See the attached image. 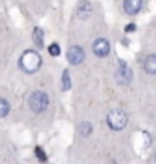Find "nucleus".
Segmentation results:
<instances>
[{"label": "nucleus", "mask_w": 156, "mask_h": 164, "mask_svg": "<svg viewBox=\"0 0 156 164\" xmlns=\"http://www.w3.org/2000/svg\"><path fill=\"white\" fill-rule=\"evenodd\" d=\"M144 70L150 75L156 73V55H149L144 61Z\"/></svg>", "instance_id": "nucleus-9"}, {"label": "nucleus", "mask_w": 156, "mask_h": 164, "mask_svg": "<svg viewBox=\"0 0 156 164\" xmlns=\"http://www.w3.org/2000/svg\"><path fill=\"white\" fill-rule=\"evenodd\" d=\"M91 3H82V5H79L77 6V9H76V15L80 18V20H86L89 15H91Z\"/></svg>", "instance_id": "nucleus-8"}, {"label": "nucleus", "mask_w": 156, "mask_h": 164, "mask_svg": "<svg viewBox=\"0 0 156 164\" xmlns=\"http://www.w3.org/2000/svg\"><path fill=\"white\" fill-rule=\"evenodd\" d=\"M48 53H50L52 56H59V55H61V47H59V44H56V43L50 44V47H48Z\"/></svg>", "instance_id": "nucleus-14"}, {"label": "nucleus", "mask_w": 156, "mask_h": 164, "mask_svg": "<svg viewBox=\"0 0 156 164\" xmlns=\"http://www.w3.org/2000/svg\"><path fill=\"white\" fill-rule=\"evenodd\" d=\"M109 128L114 129V131H121L127 125V114L123 111V109H112L108 113V117H106Z\"/></svg>", "instance_id": "nucleus-2"}, {"label": "nucleus", "mask_w": 156, "mask_h": 164, "mask_svg": "<svg viewBox=\"0 0 156 164\" xmlns=\"http://www.w3.org/2000/svg\"><path fill=\"white\" fill-rule=\"evenodd\" d=\"M123 8H124L126 14L135 15V14H138V12L141 11L143 2H141V0H126V2L123 3Z\"/></svg>", "instance_id": "nucleus-7"}, {"label": "nucleus", "mask_w": 156, "mask_h": 164, "mask_svg": "<svg viewBox=\"0 0 156 164\" xmlns=\"http://www.w3.org/2000/svg\"><path fill=\"white\" fill-rule=\"evenodd\" d=\"M35 155L36 158L41 161V163H44L46 160H47V157H46V153H44V151L41 149V147H35Z\"/></svg>", "instance_id": "nucleus-15"}, {"label": "nucleus", "mask_w": 156, "mask_h": 164, "mask_svg": "<svg viewBox=\"0 0 156 164\" xmlns=\"http://www.w3.org/2000/svg\"><path fill=\"white\" fill-rule=\"evenodd\" d=\"M67 59H68L70 64L77 65V64H80L85 59V52L79 46H73V47H70L68 52H67Z\"/></svg>", "instance_id": "nucleus-6"}, {"label": "nucleus", "mask_w": 156, "mask_h": 164, "mask_svg": "<svg viewBox=\"0 0 156 164\" xmlns=\"http://www.w3.org/2000/svg\"><path fill=\"white\" fill-rule=\"evenodd\" d=\"M48 105V96L44 91H35L29 97V106L34 113H43Z\"/></svg>", "instance_id": "nucleus-3"}, {"label": "nucleus", "mask_w": 156, "mask_h": 164, "mask_svg": "<svg viewBox=\"0 0 156 164\" xmlns=\"http://www.w3.org/2000/svg\"><path fill=\"white\" fill-rule=\"evenodd\" d=\"M135 29H136L135 24H129V26H126V32H132V31H135Z\"/></svg>", "instance_id": "nucleus-16"}, {"label": "nucleus", "mask_w": 156, "mask_h": 164, "mask_svg": "<svg viewBox=\"0 0 156 164\" xmlns=\"http://www.w3.org/2000/svg\"><path fill=\"white\" fill-rule=\"evenodd\" d=\"M91 132H93V125H91L89 122H82V123L79 125V134H80L82 137H88Z\"/></svg>", "instance_id": "nucleus-12"}, {"label": "nucleus", "mask_w": 156, "mask_h": 164, "mask_svg": "<svg viewBox=\"0 0 156 164\" xmlns=\"http://www.w3.org/2000/svg\"><path fill=\"white\" fill-rule=\"evenodd\" d=\"M61 88H62V91H67V90L71 88V79H70V73H68V70H64V73H62Z\"/></svg>", "instance_id": "nucleus-11"}, {"label": "nucleus", "mask_w": 156, "mask_h": 164, "mask_svg": "<svg viewBox=\"0 0 156 164\" xmlns=\"http://www.w3.org/2000/svg\"><path fill=\"white\" fill-rule=\"evenodd\" d=\"M32 40H34V43H35L38 47H43V46H44V34H43V31H41L39 27H35V29H34V35H32Z\"/></svg>", "instance_id": "nucleus-10"}, {"label": "nucleus", "mask_w": 156, "mask_h": 164, "mask_svg": "<svg viewBox=\"0 0 156 164\" xmlns=\"http://www.w3.org/2000/svg\"><path fill=\"white\" fill-rule=\"evenodd\" d=\"M93 52L94 55L99 58H105L108 56L109 52H111V46H109V41L106 38H97L93 44Z\"/></svg>", "instance_id": "nucleus-4"}, {"label": "nucleus", "mask_w": 156, "mask_h": 164, "mask_svg": "<svg viewBox=\"0 0 156 164\" xmlns=\"http://www.w3.org/2000/svg\"><path fill=\"white\" fill-rule=\"evenodd\" d=\"M20 67L26 73H35L41 67V56L35 50H26L20 58Z\"/></svg>", "instance_id": "nucleus-1"}, {"label": "nucleus", "mask_w": 156, "mask_h": 164, "mask_svg": "<svg viewBox=\"0 0 156 164\" xmlns=\"http://www.w3.org/2000/svg\"><path fill=\"white\" fill-rule=\"evenodd\" d=\"M9 108H11V106H9V102H8L6 99H0V118L8 116Z\"/></svg>", "instance_id": "nucleus-13"}, {"label": "nucleus", "mask_w": 156, "mask_h": 164, "mask_svg": "<svg viewBox=\"0 0 156 164\" xmlns=\"http://www.w3.org/2000/svg\"><path fill=\"white\" fill-rule=\"evenodd\" d=\"M115 79H117V82L120 85H127L129 82L132 81V70L124 62H121V65L115 71Z\"/></svg>", "instance_id": "nucleus-5"}]
</instances>
